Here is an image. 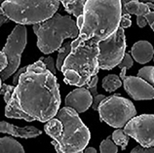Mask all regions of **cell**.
<instances>
[{"mask_svg":"<svg viewBox=\"0 0 154 153\" xmlns=\"http://www.w3.org/2000/svg\"><path fill=\"white\" fill-rule=\"evenodd\" d=\"M59 84L55 74L38 60L27 66L15 86L13 96L19 107L33 120L47 122L54 118L60 106Z\"/></svg>","mask_w":154,"mask_h":153,"instance_id":"cell-1","label":"cell"},{"mask_svg":"<svg viewBox=\"0 0 154 153\" xmlns=\"http://www.w3.org/2000/svg\"><path fill=\"white\" fill-rule=\"evenodd\" d=\"M121 16V0H87L83 14L77 18V39H93L98 43L106 39L119 27Z\"/></svg>","mask_w":154,"mask_h":153,"instance_id":"cell-2","label":"cell"},{"mask_svg":"<svg viewBox=\"0 0 154 153\" xmlns=\"http://www.w3.org/2000/svg\"><path fill=\"white\" fill-rule=\"evenodd\" d=\"M99 53V43L95 40H73L71 52L62 67L64 83L77 87L86 86L100 70Z\"/></svg>","mask_w":154,"mask_h":153,"instance_id":"cell-3","label":"cell"},{"mask_svg":"<svg viewBox=\"0 0 154 153\" xmlns=\"http://www.w3.org/2000/svg\"><path fill=\"white\" fill-rule=\"evenodd\" d=\"M33 31L37 36V46L43 54H51L62 47L66 38H77L79 29L69 16L54 14L41 23H34Z\"/></svg>","mask_w":154,"mask_h":153,"instance_id":"cell-4","label":"cell"},{"mask_svg":"<svg viewBox=\"0 0 154 153\" xmlns=\"http://www.w3.org/2000/svg\"><path fill=\"white\" fill-rule=\"evenodd\" d=\"M57 118L63 123V131L52 144L59 153L83 152L91 138L90 131L80 119L78 112L69 106L59 109Z\"/></svg>","mask_w":154,"mask_h":153,"instance_id":"cell-5","label":"cell"},{"mask_svg":"<svg viewBox=\"0 0 154 153\" xmlns=\"http://www.w3.org/2000/svg\"><path fill=\"white\" fill-rule=\"evenodd\" d=\"M60 0H5L1 8L10 21L18 25H34L57 13Z\"/></svg>","mask_w":154,"mask_h":153,"instance_id":"cell-6","label":"cell"},{"mask_svg":"<svg viewBox=\"0 0 154 153\" xmlns=\"http://www.w3.org/2000/svg\"><path fill=\"white\" fill-rule=\"evenodd\" d=\"M100 120L113 128H122L137 115L135 106L131 100L118 95H112L99 104Z\"/></svg>","mask_w":154,"mask_h":153,"instance_id":"cell-7","label":"cell"},{"mask_svg":"<svg viewBox=\"0 0 154 153\" xmlns=\"http://www.w3.org/2000/svg\"><path fill=\"white\" fill-rule=\"evenodd\" d=\"M100 68L110 70L122 61L126 51V36L123 27L119 26L106 39L99 42Z\"/></svg>","mask_w":154,"mask_h":153,"instance_id":"cell-8","label":"cell"},{"mask_svg":"<svg viewBox=\"0 0 154 153\" xmlns=\"http://www.w3.org/2000/svg\"><path fill=\"white\" fill-rule=\"evenodd\" d=\"M26 45V27L25 25L15 26L11 34L8 36L7 42L2 52L7 57L8 66L5 69L0 71V77L2 80H7L14 74L21 63V58Z\"/></svg>","mask_w":154,"mask_h":153,"instance_id":"cell-9","label":"cell"},{"mask_svg":"<svg viewBox=\"0 0 154 153\" xmlns=\"http://www.w3.org/2000/svg\"><path fill=\"white\" fill-rule=\"evenodd\" d=\"M124 132L143 146H154V114L135 116L125 125Z\"/></svg>","mask_w":154,"mask_h":153,"instance_id":"cell-10","label":"cell"},{"mask_svg":"<svg viewBox=\"0 0 154 153\" xmlns=\"http://www.w3.org/2000/svg\"><path fill=\"white\" fill-rule=\"evenodd\" d=\"M124 89L135 100H145L154 99V88L139 76H126L122 78Z\"/></svg>","mask_w":154,"mask_h":153,"instance_id":"cell-11","label":"cell"},{"mask_svg":"<svg viewBox=\"0 0 154 153\" xmlns=\"http://www.w3.org/2000/svg\"><path fill=\"white\" fill-rule=\"evenodd\" d=\"M15 87L7 84H2L1 89H0V94L3 95L4 100L6 103L5 107V116L8 118H15V119H23L27 122L34 121L33 118L29 115L25 113L21 108L19 107L17 100L13 96Z\"/></svg>","mask_w":154,"mask_h":153,"instance_id":"cell-12","label":"cell"},{"mask_svg":"<svg viewBox=\"0 0 154 153\" xmlns=\"http://www.w3.org/2000/svg\"><path fill=\"white\" fill-rule=\"evenodd\" d=\"M93 96L90 91L85 87H80L70 92L66 98V106H69L78 112H82L88 110V108L92 106Z\"/></svg>","mask_w":154,"mask_h":153,"instance_id":"cell-13","label":"cell"},{"mask_svg":"<svg viewBox=\"0 0 154 153\" xmlns=\"http://www.w3.org/2000/svg\"><path fill=\"white\" fill-rule=\"evenodd\" d=\"M0 133H5L11 136H18L22 139H32L36 138L42 134V132L37 128L32 126H26L23 128H20L13 124L7 123L5 121L0 122Z\"/></svg>","mask_w":154,"mask_h":153,"instance_id":"cell-14","label":"cell"},{"mask_svg":"<svg viewBox=\"0 0 154 153\" xmlns=\"http://www.w3.org/2000/svg\"><path fill=\"white\" fill-rule=\"evenodd\" d=\"M151 9L149 8L147 3L140 2L139 0H134V1L128 2L125 5L123 14H130V15H137V23L140 27H144L147 25V22L145 20V15H146Z\"/></svg>","mask_w":154,"mask_h":153,"instance_id":"cell-15","label":"cell"},{"mask_svg":"<svg viewBox=\"0 0 154 153\" xmlns=\"http://www.w3.org/2000/svg\"><path fill=\"white\" fill-rule=\"evenodd\" d=\"M131 52L133 58L136 60V62L141 64L150 62L154 56L153 47L148 41L136 42L133 45Z\"/></svg>","mask_w":154,"mask_h":153,"instance_id":"cell-16","label":"cell"},{"mask_svg":"<svg viewBox=\"0 0 154 153\" xmlns=\"http://www.w3.org/2000/svg\"><path fill=\"white\" fill-rule=\"evenodd\" d=\"M23 145L15 139L4 136L0 139V153H23Z\"/></svg>","mask_w":154,"mask_h":153,"instance_id":"cell-17","label":"cell"},{"mask_svg":"<svg viewBox=\"0 0 154 153\" xmlns=\"http://www.w3.org/2000/svg\"><path fill=\"white\" fill-rule=\"evenodd\" d=\"M64 7V10L69 15L78 18L83 14V9L87 0H60Z\"/></svg>","mask_w":154,"mask_h":153,"instance_id":"cell-18","label":"cell"},{"mask_svg":"<svg viewBox=\"0 0 154 153\" xmlns=\"http://www.w3.org/2000/svg\"><path fill=\"white\" fill-rule=\"evenodd\" d=\"M98 82H99V78L96 74V75L93 76L90 81H89V83L86 85L87 89L90 91L93 99H94V100H93V103H92V107L94 110H98L99 104L100 103V102L106 98L104 95L98 94V91H97V85H98Z\"/></svg>","mask_w":154,"mask_h":153,"instance_id":"cell-19","label":"cell"},{"mask_svg":"<svg viewBox=\"0 0 154 153\" xmlns=\"http://www.w3.org/2000/svg\"><path fill=\"white\" fill-rule=\"evenodd\" d=\"M44 130L48 136H50L53 139H56L63 131V123L58 118H52L44 126Z\"/></svg>","mask_w":154,"mask_h":153,"instance_id":"cell-20","label":"cell"},{"mask_svg":"<svg viewBox=\"0 0 154 153\" xmlns=\"http://www.w3.org/2000/svg\"><path fill=\"white\" fill-rule=\"evenodd\" d=\"M122 86V81L115 74H108L103 79V87L107 93H112Z\"/></svg>","mask_w":154,"mask_h":153,"instance_id":"cell-21","label":"cell"},{"mask_svg":"<svg viewBox=\"0 0 154 153\" xmlns=\"http://www.w3.org/2000/svg\"><path fill=\"white\" fill-rule=\"evenodd\" d=\"M111 138L113 139V142H115L116 145L121 146L123 151L126 149L128 142H129L130 136H128L126 133L124 132V130H122V129H118V130L114 131L111 136Z\"/></svg>","mask_w":154,"mask_h":153,"instance_id":"cell-22","label":"cell"},{"mask_svg":"<svg viewBox=\"0 0 154 153\" xmlns=\"http://www.w3.org/2000/svg\"><path fill=\"white\" fill-rule=\"evenodd\" d=\"M70 52H71V43L70 42L66 43L63 47H60L59 49V55H58V59H57V63H56L57 68H58L59 70H62L63 63L66 61L67 56L69 55Z\"/></svg>","mask_w":154,"mask_h":153,"instance_id":"cell-23","label":"cell"},{"mask_svg":"<svg viewBox=\"0 0 154 153\" xmlns=\"http://www.w3.org/2000/svg\"><path fill=\"white\" fill-rule=\"evenodd\" d=\"M100 150L102 153H117L118 152V148H117L115 142L111 140V136H107L100 143Z\"/></svg>","mask_w":154,"mask_h":153,"instance_id":"cell-24","label":"cell"},{"mask_svg":"<svg viewBox=\"0 0 154 153\" xmlns=\"http://www.w3.org/2000/svg\"><path fill=\"white\" fill-rule=\"evenodd\" d=\"M137 76L154 85V66H145L137 72Z\"/></svg>","mask_w":154,"mask_h":153,"instance_id":"cell-25","label":"cell"},{"mask_svg":"<svg viewBox=\"0 0 154 153\" xmlns=\"http://www.w3.org/2000/svg\"><path fill=\"white\" fill-rule=\"evenodd\" d=\"M133 64H134V62H133V59H132L131 56H130V54H125L123 60L120 62V63L118 64V66H119L120 69H121V68L125 67L128 70L133 66Z\"/></svg>","mask_w":154,"mask_h":153,"instance_id":"cell-26","label":"cell"},{"mask_svg":"<svg viewBox=\"0 0 154 153\" xmlns=\"http://www.w3.org/2000/svg\"><path fill=\"white\" fill-rule=\"evenodd\" d=\"M40 61H42L44 63H45L46 67L49 69L53 74H56V67H55V63H54V59L52 57H48V58H44L41 57L39 59Z\"/></svg>","mask_w":154,"mask_h":153,"instance_id":"cell-27","label":"cell"},{"mask_svg":"<svg viewBox=\"0 0 154 153\" xmlns=\"http://www.w3.org/2000/svg\"><path fill=\"white\" fill-rule=\"evenodd\" d=\"M132 25L131 22V15L130 14H123L121 16V20H120V23L119 26L123 29H127V27H130Z\"/></svg>","mask_w":154,"mask_h":153,"instance_id":"cell-28","label":"cell"},{"mask_svg":"<svg viewBox=\"0 0 154 153\" xmlns=\"http://www.w3.org/2000/svg\"><path fill=\"white\" fill-rule=\"evenodd\" d=\"M132 153H154V147L139 145L132 149Z\"/></svg>","mask_w":154,"mask_h":153,"instance_id":"cell-29","label":"cell"},{"mask_svg":"<svg viewBox=\"0 0 154 153\" xmlns=\"http://www.w3.org/2000/svg\"><path fill=\"white\" fill-rule=\"evenodd\" d=\"M8 66V60L7 57L4 55L3 52H0V71L5 69Z\"/></svg>","mask_w":154,"mask_h":153,"instance_id":"cell-30","label":"cell"},{"mask_svg":"<svg viewBox=\"0 0 154 153\" xmlns=\"http://www.w3.org/2000/svg\"><path fill=\"white\" fill-rule=\"evenodd\" d=\"M26 68H27V66H23V68H20V69L16 72L15 73V75H14V78H13V84L16 86L18 84V82H19V78H20V76H21V74L22 73H23L26 70Z\"/></svg>","mask_w":154,"mask_h":153,"instance_id":"cell-31","label":"cell"},{"mask_svg":"<svg viewBox=\"0 0 154 153\" xmlns=\"http://www.w3.org/2000/svg\"><path fill=\"white\" fill-rule=\"evenodd\" d=\"M10 21V19L7 17V16L4 14V12H3V9L1 7H0V26H1L3 23H5L7 22H9Z\"/></svg>","mask_w":154,"mask_h":153,"instance_id":"cell-32","label":"cell"},{"mask_svg":"<svg viewBox=\"0 0 154 153\" xmlns=\"http://www.w3.org/2000/svg\"><path fill=\"white\" fill-rule=\"evenodd\" d=\"M145 20L149 23L151 22H154V11H149L148 13L145 15Z\"/></svg>","mask_w":154,"mask_h":153,"instance_id":"cell-33","label":"cell"},{"mask_svg":"<svg viewBox=\"0 0 154 153\" xmlns=\"http://www.w3.org/2000/svg\"><path fill=\"white\" fill-rule=\"evenodd\" d=\"M83 151H85L86 153H96L97 152V150L95 149L94 147H88V148L85 147V149Z\"/></svg>","mask_w":154,"mask_h":153,"instance_id":"cell-34","label":"cell"},{"mask_svg":"<svg viewBox=\"0 0 154 153\" xmlns=\"http://www.w3.org/2000/svg\"><path fill=\"white\" fill-rule=\"evenodd\" d=\"M130 1H134V0H121V5H122V12L124 11V8H125V5L130 2Z\"/></svg>","mask_w":154,"mask_h":153,"instance_id":"cell-35","label":"cell"},{"mask_svg":"<svg viewBox=\"0 0 154 153\" xmlns=\"http://www.w3.org/2000/svg\"><path fill=\"white\" fill-rule=\"evenodd\" d=\"M140 1L143 3H145V2H153L154 3V0H140Z\"/></svg>","mask_w":154,"mask_h":153,"instance_id":"cell-36","label":"cell"},{"mask_svg":"<svg viewBox=\"0 0 154 153\" xmlns=\"http://www.w3.org/2000/svg\"><path fill=\"white\" fill-rule=\"evenodd\" d=\"M149 26H151V29H152V30L154 31V22H151V23H149Z\"/></svg>","mask_w":154,"mask_h":153,"instance_id":"cell-37","label":"cell"},{"mask_svg":"<svg viewBox=\"0 0 154 153\" xmlns=\"http://www.w3.org/2000/svg\"><path fill=\"white\" fill-rule=\"evenodd\" d=\"M1 81H2V79H1V77H0V89H1V86H2V84H1Z\"/></svg>","mask_w":154,"mask_h":153,"instance_id":"cell-38","label":"cell"},{"mask_svg":"<svg viewBox=\"0 0 154 153\" xmlns=\"http://www.w3.org/2000/svg\"><path fill=\"white\" fill-rule=\"evenodd\" d=\"M4 1H5V0H0V5H1V4H2Z\"/></svg>","mask_w":154,"mask_h":153,"instance_id":"cell-39","label":"cell"},{"mask_svg":"<svg viewBox=\"0 0 154 153\" xmlns=\"http://www.w3.org/2000/svg\"><path fill=\"white\" fill-rule=\"evenodd\" d=\"M0 7H1V5H0Z\"/></svg>","mask_w":154,"mask_h":153,"instance_id":"cell-40","label":"cell"},{"mask_svg":"<svg viewBox=\"0 0 154 153\" xmlns=\"http://www.w3.org/2000/svg\"><path fill=\"white\" fill-rule=\"evenodd\" d=\"M153 57H154V56H153Z\"/></svg>","mask_w":154,"mask_h":153,"instance_id":"cell-41","label":"cell"}]
</instances>
